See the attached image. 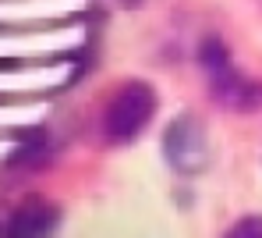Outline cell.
Returning <instances> with one entry per match:
<instances>
[{
    "label": "cell",
    "mask_w": 262,
    "mask_h": 238,
    "mask_svg": "<svg viewBox=\"0 0 262 238\" xmlns=\"http://www.w3.org/2000/svg\"><path fill=\"white\" fill-rule=\"evenodd\" d=\"M156 114V93L152 86L145 82H128L121 93L106 103V117H103V128H106V139L110 143H131Z\"/></svg>",
    "instance_id": "6da1fadb"
},
{
    "label": "cell",
    "mask_w": 262,
    "mask_h": 238,
    "mask_svg": "<svg viewBox=\"0 0 262 238\" xmlns=\"http://www.w3.org/2000/svg\"><path fill=\"white\" fill-rule=\"evenodd\" d=\"M163 153L174 164L177 174H202L209 167V143H206V128L191 117L181 114L163 135Z\"/></svg>",
    "instance_id": "7a4b0ae2"
},
{
    "label": "cell",
    "mask_w": 262,
    "mask_h": 238,
    "mask_svg": "<svg viewBox=\"0 0 262 238\" xmlns=\"http://www.w3.org/2000/svg\"><path fill=\"white\" fill-rule=\"evenodd\" d=\"M57 221H60L57 206H50V203H43V199H29V203H21V206L11 213L7 235H14V238H39V235H50V231L57 228Z\"/></svg>",
    "instance_id": "3957f363"
},
{
    "label": "cell",
    "mask_w": 262,
    "mask_h": 238,
    "mask_svg": "<svg viewBox=\"0 0 262 238\" xmlns=\"http://www.w3.org/2000/svg\"><path fill=\"white\" fill-rule=\"evenodd\" d=\"M46 153H50V139H46L43 132H29V135H21V143L14 146V153H11V167L14 171H25V167H36V164H43Z\"/></svg>",
    "instance_id": "277c9868"
},
{
    "label": "cell",
    "mask_w": 262,
    "mask_h": 238,
    "mask_svg": "<svg viewBox=\"0 0 262 238\" xmlns=\"http://www.w3.org/2000/svg\"><path fill=\"white\" fill-rule=\"evenodd\" d=\"M199 64H202L209 75H220V71L230 68V50L223 47L220 36H206V39L199 43Z\"/></svg>",
    "instance_id": "5b68a950"
},
{
    "label": "cell",
    "mask_w": 262,
    "mask_h": 238,
    "mask_svg": "<svg viewBox=\"0 0 262 238\" xmlns=\"http://www.w3.org/2000/svg\"><path fill=\"white\" fill-rule=\"evenodd\" d=\"M230 238H262V217H241L230 228Z\"/></svg>",
    "instance_id": "8992f818"
}]
</instances>
